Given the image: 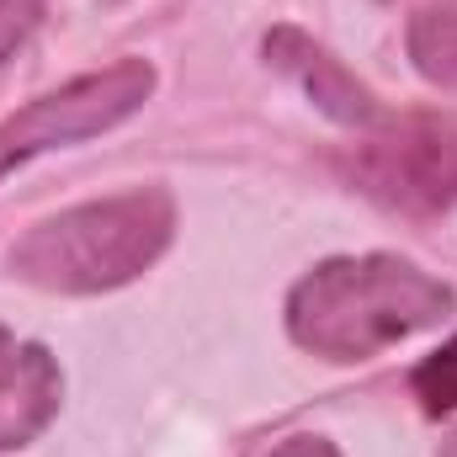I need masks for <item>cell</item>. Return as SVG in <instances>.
<instances>
[{"mask_svg":"<svg viewBox=\"0 0 457 457\" xmlns=\"http://www.w3.org/2000/svg\"><path fill=\"white\" fill-rule=\"evenodd\" d=\"M457 309V287L447 277L372 250V255H330L309 266L287 287V336L309 356L325 361H372L388 345L415 341L447 325Z\"/></svg>","mask_w":457,"mask_h":457,"instance_id":"obj_1","label":"cell"},{"mask_svg":"<svg viewBox=\"0 0 457 457\" xmlns=\"http://www.w3.org/2000/svg\"><path fill=\"white\" fill-rule=\"evenodd\" d=\"M170 239H176V197L165 187H133L37 219L11 245L5 271L43 293L96 298L138 282L170 250Z\"/></svg>","mask_w":457,"mask_h":457,"instance_id":"obj_2","label":"cell"},{"mask_svg":"<svg viewBox=\"0 0 457 457\" xmlns=\"http://www.w3.org/2000/svg\"><path fill=\"white\" fill-rule=\"evenodd\" d=\"M341 176L388 213L457 208V112H383L341 154Z\"/></svg>","mask_w":457,"mask_h":457,"instance_id":"obj_3","label":"cell"},{"mask_svg":"<svg viewBox=\"0 0 457 457\" xmlns=\"http://www.w3.org/2000/svg\"><path fill=\"white\" fill-rule=\"evenodd\" d=\"M154 80L160 75L149 59H117L107 70L64 80L59 91L32 96L21 112L0 122V181L48 149H70V144L112 133L117 122L144 112V102L154 96Z\"/></svg>","mask_w":457,"mask_h":457,"instance_id":"obj_4","label":"cell"},{"mask_svg":"<svg viewBox=\"0 0 457 457\" xmlns=\"http://www.w3.org/2000/svg\"><path fill=\"white\" fill-rule=\"evenodd\" d=\"M261 54H266V64L277 70V75H287L320 112L330 117V122H341V128H372L378 117L388 112L351 70H345L341 59L320 43V37H309L303 27H271L266 37H261Z\"/></svg>","mask_w":457,"mask_h":457,"instance_id":"obj_5","label":"cell"},{"mask_svg":"<svg viewBox=\"0 0 457 457\" xmlns=\"http://www.w3.org/2000/svg\"><path fill=\"white\" fill-rule=\"evenodd\" d=\"M64 404V367L43 341H21L0 325V453L32 447Z\"/></svg>","mask_w":457,"mask_h":457,"instance_id":"obj_6","label":"cell"},{"mask_svg":"<svg viewBox=\"0 0 457 457\" xmlns=\"http://www.w3.org/2000/svg\"><path fill=\"white\" fill-rule=\"evenodd\" d=\"M404 48L410 64L426 86L457 96V0H426L404 21Z\"/></svg>","mask_w":457,"mask_h":457,"instance_id":"obj_7","label":"cell"},{"mask_svg":"<svg viewBox=\"0 0 457 457\" xmlns=\"http://www.w3.org/2000/svg\"><path fill=\"white\" fill-rule=\"evenodd\" d=\"M410 388L426 415H457V336L410 372Z\"/></svg>","mask_w":457,"mask_h":457,"instance_id":"obj_8","label":"cell"},{"mask_svg":"<svg viewBox=\"0 0 457 457\" xmlns=\"http://www.w3.org/2000/svg\"><path fill=\"white\" fill-rule=\"evenodd\" d=\"M43 21V0H0V64L37 32Z\"/></svg>","mask_w":457,"mask_h":457,"instance_id":"obj_9","label":"cell"},{"mask_svg":"<svg viewBox=\"0 0 457 457\" xmlns=\"http://www.w3.org/2000/svg\"><path fill=\"white\" fill-rule=\"evenodd\" d=\"M261 457H341L336 442H325V436H287V442H277L271 453Z\"/></svg>","mask_w":457,"mask_h":457,"instance_id":"obj_10","label":"cell"},{"mask_svg":"<svg viewBox=\"0 0 457 457\" xmlns=\"http://www.w3.org/2000/svg\"><path fill=\"white\" fill-rule=\"evenodd\" d=\"M436 457H457V431L447 436V442H442V447H436Z\"/></svg>","mask_w":457,"mask_h":457,"instance_id":"obj_11","label":"cell"}]
</instances>
